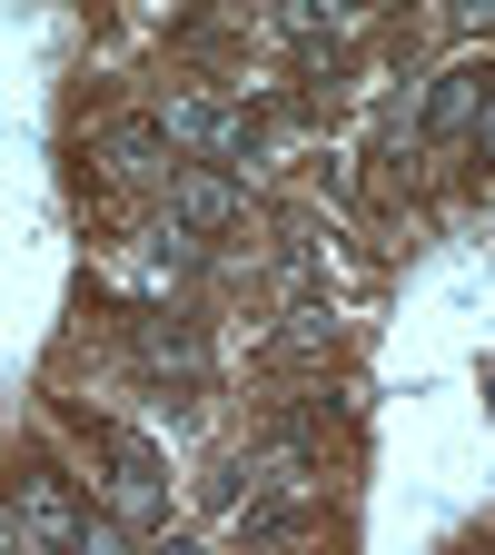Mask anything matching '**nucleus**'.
I'll use <instances>...</instances> for the list:
<instances>
[{
  "label": "nucleus",
  "instance_id": "1",
  "mask_svg": "<svg viewBox=\"0 0 495 555\" xmlns=\"http://www.w3.org/2000/svg\"><path fill=\"white\" fill-rule=\"evenodd\" d=\"M21 526H30L40 545H80V535H90V526H80V506H69V486H60V476H30V486H21Z\"/></svg>",
  "mask_w": 495,
  "mask_h": 555
},
{
  "label": "nucleus",
  "instance_id": "2",
  "mask_svg": "<svg viewBox=\"0 0 495 555\" xmlns=\"http://www.w3.org/2000/svg\"><path fill=\"white\" fill-rule=\"evenodd\" d=\"M169 139H198V150L238 159V150H248V119H238V109H219V100H179V109H169Z\"/></svg>",
  "mask_w": 495,
  "mask_h": 555
},
{
  "label": "nucleus",
  "instance_id": "3",
  "mask_svg": "<svg viewBox=\"0 0 495 555\" xmlns=\"http://www.w3.org/2000/svg\"><path fill=\"white\" fill-rule=\"evenodd\" d=\"M109 506H119L129 526H159V476H149V456H139V447L109 456Z\"/></svg>",
  "mask_w": 495,
  "mask_h": 555
},
{
  "label": "nucleus",
  "instance_id": "4",
  "mask_svg": "<svg viewBox=\"0 0 495 555\" xmlns=\"http://www.w3.org/2000/svg\"><path fill=\"white\" fill-rule=\"evenodd\" d=\"M159 139H169V129L129 119V129H109V159H119V169H149V159H159Z\"/></svg>",
  "mask_w": 495,
  "mask_h": 555
},
{
  "label": "nucleus",
  "instance_id": "5",
  "mask_svg": "<svg viewBox=\"0 0 495 555\" xmlns=\"http://www.w3.org/2000/svg\"><path fill=\"white\" fill-rule=\"evenodd\" d=\"M179 208H188V219H208V229H219V219H229V189H219V179H179Z\"/></svg>",
  "mask_w": 495,
  "mask_h": 555
},
{
  "label": "nucleus",
  "instance_id": "6",
  "mask_svg": "<svg viewBox=\"0 0 495 555\" xmlns=\"http://www.w3.org/2000/svg\"><path fill=\"white\" fill-rule=\"evenodd\" d=\"M466 109H476V90H466V80H446V90H437V129H456Z\"/></svg>",
  "mask_w": 495,
  "mask_h": 555
},
{
  "label": "nucleus",
  "instance_id": "7",
  "mask_svg": "<svg viewBox=\"0 0 495 555\" xmlns=\"http://www.w3.org/2000/svg\"><path fill=\"white\" fill-rule=\"evenodd\" d=\"M485 159H495V100H485Z\"/></svg>",
  "mask_w": 495,
  "mask_h": 555
},
{
  "label": "nucleus",
  "instance_id": "8",
  "mask_svg": "<svg viewBox=\"0 0 495 555\" xmlns=\"http://www.w3.org/2000/svg\"><path fill=\"white\" fill-rule=\"evenodd\" d=\"M0 555H21V535H11V526H0Z\"/></svg>",
  "mask_w": 495,
  "mask_h": 555
}]
</instances>
